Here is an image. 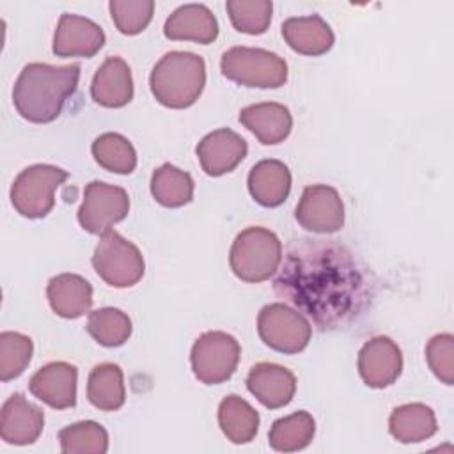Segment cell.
I'll list each match as a JSON object with an SVG mask.
<instances>
[{
    "instance_id": "obj_17",
    "label": "cell",
    "mask_w": 454,
    "mask_h": 454,
    "mask_svg": "<svg viewBox=\"0 0 454 454\" xmlns=\"http://www.w3.org/2000/svg\"><path fill=\"white\" fill-rule=\"evenodd\" d=\"M248 392L266 408L277 410L291 403L296 392V378L294 374L270 362L255 364L247 376Z\"/></svg>"
},
{
    "instance_id": "obj_9",
    "label": "cell",
    "mask_w": 454,
    "mask_h": 454,
    "mask_svg": "<svg viewBox=\"0 0 454 454\" xmlns=\"http://www.w3.org/2000/svg\"><path fill=\"white\" fill-rule=\"evenodd\" d=\"M257 330L266 346L280 353H300L307 348L312 326L305 316L286 303H270L261 309Z\"/></svg>"
},
{
    "instance_id": "obj_24",
    "label": "cell",
    "mask_w": 454,
    "mask_h": 454,
    "mask_svg": "<svg viewBox=\"0 0 454 454\" xmlns=\"http://www.w3.org/2000/svg\"><path fill=\"white\" fill-rule=\"evenodd\" d=\"M438 429L434 411L422 403L394 408L388 419L390 434L401 443H419L431 438Z\"/></svg>"
},
{
    "instance_id": "obj_19",
    "label": "cell",
    "mask_w": 454,
    "mask_h": 454,
    "mask_svg": "<svg viewBox=\"0 0 454 454\" xmlns=\"http://www.w3.org/2000/svg\"><path fill=\"white\" fill-rule=\"evenodd\" d=\"M92 99L106 108H121L133 98V78L121 57H108L96 71L90 83Z\"/></svg>"
},
{
    "instance_id": "obj_33",
    "label": "cell",
    "mask_w": 454,
    "mask_h": 454,
    "mask_svg": "<svg viewBox=\"0 0 454 454\" xmlns=\"http://www.w3.org/2000/svg\"><path fill=\"white\" fill-rule=\"evenodd\" d=\"M34 353L32 339L18 332L0 333V380L18 378L30 364Z\"/></svg>"
},
{
    "instance_id": "obj_35",
    "label": "cell",
    "mask_w": 454,
    "mask_h": 454,
    "mask_svg": "<svg viewBox=\"0 0 454 454\" xmlns=\"http://www.w3.org/2000/svg\"><path fill=\"white\" fill-rule=\"evenodd\" d=\"M426 360L442 383H454V337L450 333H438L427 342Z\"/></svg>"
},
{
    "instance_id": "obj_32",
    "label": "cell",
    "mask_w": 454,
    "mask_h": 454,
    "mask_svg": "<svg viewBox=\"0 0 454 454\" xmlns=\"http://www.w3.org/2000/svg\"><path fill=\"white\" fill-rule=\"evenodd\" d=\"M227 12L238 32L257 35L268 30L273 4L270 0H229Z\"/></svg>"
},
{
    "instance_id": "obj_7",
    "label": "cell",
    "mask_w": 454,
    "mask_h": 454,
    "mask_svg": "<svg viewBox=\"0 0 454 454\" xmlns=\"http://www.w3.org/2000/svg\"><path fill=\"white\" fill-rule=\"evenodd\" d=\"M96 273L112 287H131L144 277V257L137 245L115 231L101 234L92 255Z\"/></svg>"
},
{
    "instance_id": "obj_27",
    "label": "cell",
    "mask_w": 454,
    "mask_h": 454,
    "mask_svg": "<svg viewBox=\"0 0 454 454\" xmlns=\"http://www.w3.org/2000/svg\"><path fill=\"white\" fill-rule=\"evenodd\" d=\"M316 433V422L309 411H294L273 422L268 442L278 452H294L305 449Z\"/></svg>"
},
{
    "instance_id": "obj_14",
    "label": "cell",
    "mask_w": 454,
    "mask_h": 454,
    "mask_svg": "<svg viewBox=\"0 0 454 454\" xmlns=\"http://www.w3.org/2000/svg\"><path fill=\"white\" fill-rule=\"evenodd\" d=\"M248 145L241 135L222 128L207 133L197 145V158L207 176L232 172L247 156Z\"/></svg>"
},
{
    "instance_id": "obj_18",
    "label": "cell",
    "mask_w": 454,
    "mask_h": 454,
    "mask_svg": "<svg viewBox=\"0 0 454 454\" xmlns=\"http://www.w3.org/2000/svg\"><path fill=\"white\" fill-rule=\"evenodd\" d=\"M165 37L172 41H195L209 44L218 35L215 14L202 4H186L177 7L165 21Z\"/></svg>"
},
{
    "instance_id": "obj_5",
    "label": "cell",
    "mask_w": 454,
    "mask_h": 454,
    "mask_svg": "<svg viewBox=\"0 0 454 454\" xmlns=\"http://www.w3.org/2000/svg\"><path fill=\"white\" fill-rule=\"evenodd\" d=\"M220 69L227 80L245 87L277 89L287 80L286 60L262 48L234 46L222 55Z\"/></svg>"
},
{
    "instance_id": "obj_34",
    "label": "cell",
    "mask_w": 454,
    "mask_h": 454,
    "mask_svg": "<svg viewBox=\"0 0 454 454\" xmlns=\"http://www.w3.org/2000/svg\"><path fill=\"white\" fill-rule=\"evenodd\" d=\"M154 2L153 0H112L110 14L121 34L135 35L140 34L153 20Z\"/></svg>"
},
{
    "instance_id": "obj_30",
    "label": "cell",
    "mask_w": 454,
    "mask_h": 454,
    "mask_svg": "<svg viewBox=\"0 0 454 454\" xmlns=\"http://www.w3.org/2000/svg\"><path fill=\"white\" fill-rule=\"evenodd\" d=\"M87 332L90 337L106 348L122 346L131 335V319L119 309L105 307L89 314Z\"/></svg>"
},
{
    "instance_id": "obj_15",
    "label": "cell",
    "mask_w": 454,
    "mask_h": 454,
    "mask_svg": "<svg viewBox=\"0 0 454 454\" xmlns=\"http://www.w3.org/2000/svg\"><path fill=\"white\" fill-rule=\"evenodd\" d=\"M78 371L67 362H51L41 367L28 383L34 397L55 410H66L76 403Z\"/></svg>"
},
{
    "instance_id": "obj_23",
    "label": "cell",
    "mask_w": 454,
    "mask_h": 454,
    "mask_svg": "<svg viewBox=\"0 0 454 454\" xmlns=\"http://www.w3.org/2000/svg\"><path fill=\"white\" fill-rule=\"evenodd\" d=\"M248 192L264 207L280 206L291 192V172L278 160H262L248 174Z\"/></svg>"
},
{
    "instance_id": "obj_1",
    "label": "cell",
    "mask_w": 454,
    "mask_h": 454,
    "mask_svg": "<svg viewBox=\"0 0 454 454\" xmlns=\"http://www.w3.org/2000/svg\"><path fill=\"white\" fill-rule=\"evenodd\" d=\"M275 291L319 328L348 323L365 300V282L351 254L319 239H305L289 250Z\"/></svg>"
},
{
    "instance_id": "obj_8",
    "label": "cell",
    "mask_w": 454,
    "mask_h": 454,
    "mask_svg": "<svg viewBox=\"0 0 454 454\" xmlns=\"http://www.w3.org/2000/svg\"><path fill=\"white\" fill-rule=\"evenodd\" d=\"M241 348L238 340L225 332H206L192 348V371L204 385L227 381L239 362Z\"/></svg>"
},
{
    "instance_id": "obj_20",
    "label": "cell",
    "mask_w": 454,
    "mask_h": 454,
    "mask_svg": "<svg viewBox=\"0 0 454 454\" xmlns=\"http://www.w3.org/2000/svg\"><path fill=\"white\" fill-rule=\"evenodd\" d=\"M239 122L252 131L264 145H273L287 138L293 128V117L287 106L280 103H257L239 112Z\"/></svg>"
},
{
    "instance_id": "obj_28",
    "label": "cell",
    "mask_w": 454,
    "mask_h": 454,
    "mask_svg": "<svg viewBox=\"0 0 454 454\" xmlns=\"http://www.w3.org/2000/svg\"><path fill=\"white\" fill-rule=\"evenodd\" d=\"M151 193L165 207H181L193 199V179L188 172L165 163L153 172Z\"/></svg>"
},
{
    "instance_id": "obj_3",
    "label": "cell",
    "mask_w": 454,
    "mask_h": 454,
    "mask_svg": "<svg viewBox=\"0 0 454 454\" xmlns=\"http://www.w3.org/2000/svg\"><path fill=\"white\" fill-rule=\"evenodd\" d=\"M151 92L168 108L192 106L206 85L204 59L190 51L165 53L151 71Z\"/></svg>"
},
{
    "instance_id": "obj_4",
    "label": "cell",
    "mask_w": 454,
    "mask_h": 454,
    "mask_svg": "<svg viewBox=\"0 0 454 454\" xmlns=\"http://www.w3.org/2000/svg\"><path fill=\"white\" fill-rule=\"evenodd\" d=\"M232 273L245 282H262L273 277L282 262V243L264 227L241 231L229 254Z\"/></svg>"
},
{
    "instance_id": "obj_11",
    "label": "cell",
    "mask_w": 454,
    "mask_h": 454,
    "mask_svg": "<svg viewBox=\"0 0 454 454\" xmlns=\"http://www.w3.org/2000/svg\"><path fill=\"white\" fill-rule=\"evenodd\" d=\"M298 223L312 232H335L344 223V204L339 192L328 184L307 186L296 206Z\"/></svg>"
},
{
    "instance_id": "obj_25",
    "label": "cell",
    "mask_w": 454,
    "mask_h": 454,
    "mask_svg": "<svg viewBox=\"0 0 454 454\" xmlns=\"http://www.w3.org/2000/svg\"><path fill=\"white\" fill-rule=\"evenodd\" d=\"M218 424L232 443H248L259 429V413L239 395L231 394L218 406Z\"/></svg>"
},
{
    "instance_id": "obj_2",
    "label": "cell",
    "mask_w": 454,
    "mask_h": 454,
    "mask_svg": "<svg viewBox=\"0 0 454 454\" xmlns=\"http://www.w3.org/2000/svg\"><path fill=\"white\" fill-rule=\"evenodd\" d=\"M80 80V64L48 66L27 64L12 89V103L18 114L35 124L55 121L67 98L74 94Z\"/></svg>"
},
{
    "instance_id": "obj_31",
    "label": "cell",
    "mask_w": 454,
    "mask_h": 454,
    "mask_svg": "<svg viewBox=\"0 0 454 454\" xmlns=\"http://www.w3.org/2000/svg\"><path fill=\"white\" fill-rule=\"evenodd\" d=\"M62 452L67 454H105L108 450V433L94 420H82L66 426L59 433Z\"/></svg>"
},
{
    "instance_id": "obj_26",
    "label": "cell",
    "mask_w": 454,
    "mask_h": 454,
    "mask_svg": "<svg viewBox=\"0 0 454 454\" xmlns=\"http://www.w3.org/2000/svg\"><path fill=\"white\" fill-rule=\"evenodd\" d=\"M87 397L103 411L119 410L126 401L122 369L117 364L96 365L89 374Z\"/></svg>"
},
{
    "instance_id": "obj_21",
    "label": "cell",
    "mask_w": 454,
    "mask_h": 454,
    "mask_svg": "<svg viewBox=\"0 0 454 454\" xmlns=\"http://www.w3.org/2000/svg\"><path fill=\"white\" fill-rule=\"evenodd\" d=\"M46 296L57 316L76 319L90 310L92 286L80 275L60 273L48 282Z\"/></svg>"
},
{
    "instance_id": "obj_12",
    "label": "cell",
    "mask_w": 454,
    "mask_h": 454,
    "mask_svg": "<svg viewBox=\"0 0 454 454\" xmlns=\"http://www.w3.org/2000/svg\"><path fill=\"white\" fill-rule=\"evenodd\" d=\"M401 371L403 353L390 337H372L358 351V372L367 387L385 388L401 376Z\"/></svg>"
},
{
    "instance_id": "obj_6",
    "label": "cell",
    "mask_w": 454,
    "mask_h": 454,
    "mask_svg": "<svg viewBox=\"0 0 454 454\" xmlns=\"http://www.w3.org/2000/svg\"><path fill=\"white\" fill-rule=\"evenodd\" d=\"M66 179L67 172L55 165L27 167L11 186V202L21 216L43 218L53 209L55 192Z\"/></svg>"
},
{
    "instance_id": "obj_16",
    "label": "cell",
    "mask_w": 454,
    "mask_h": 454,
    "mask_svg": "<svg viewBox=\"0 0 454 454\" xmlns=\"http://www.w3.org/2000/svg\"><path fill=\"white\" fill-rule=\"evenodd\" d=\"M44 427V413L21 394H12L2 406L0 436L11 445L34 443Z\"/></svg>"
},
{
    "instance_id": "obj_10",
    "label": "cell",
    "mask_w": 454,
    "mask_h": 454,
    "mask_svg": "<svg viewBox=\"0 0 454 454\" xmlns=\"http://www.w3.org/2000/svg\"><path fill=\"white\" fill-rule=\"evenodd\" d=\"M129 211V197L124 188L101 181L85 186L83 200L78 209V222L90 234H103L117 222L124 220Z\"/></svg>"
},
{
    "instance_id": "obj_13",
    "label": "cell",
    "mask_w": 454,
    "mask_h": 454,
    "mask_svg": "<svg viewBox=\"0 0 454 454\" xmlns=\"http://www.w3.org/2000/svg\"><path fill=\"white\" fill-rule=\"evenodd\" d=\"M105 44V32L92 20L64 12L53 35L57 57H92Z\"/></svg>"
},
{
    "instance_id": "obj_22",
    "label": "cell",
    "mask_w": 454,
    "mask_h": 454,
    "mask_svg": "<svg viewBox=\"0 0 454 454\" xmlns=\"http://www.w3.org/2000/svg\"><path fill=\"white\" fill-rule=\"evenodd\" d=\"M282 35L294 51L310 57L326 53L335 41L330 25L319 14L287 18L282 23Z\"/></svg>"
},
{
    "instance_id": "obj_29",
    "label": "cell",
    "mask_w": 454,
    "mask_h": 454,
    "mask_svg": "<svg viewBox=\"0 0 454 454\" xmlns=\"http://www.w3.org/2000/svg\"><path fill=\"white\" fill-rule=\"evenodd\" d=\"M92 156L99 167L115 174H131L137 167V153L131 142L119 133H103L92 142Z\"/></svg>"
}]
</instances>
